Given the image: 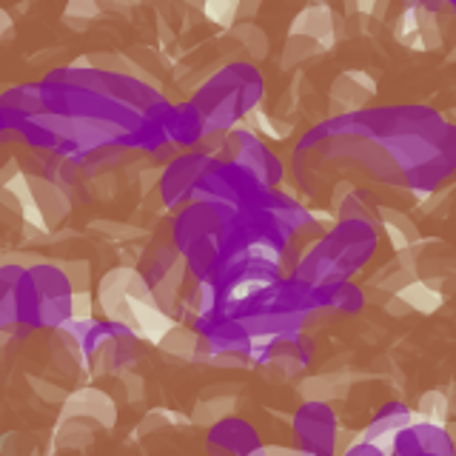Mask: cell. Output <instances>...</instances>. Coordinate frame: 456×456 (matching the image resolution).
Instances as JSON below:
<instances>
[{
    "label": "cell",
    "mask_w": 456,
    "mask_h": 456,
    "mask_svg": "<svg viewBox=\"0 0 456 456\" xmlns=\"http://www.w3.org/2000/svg\"><path fill=\"white\" fill-rule=\"evenodd\" d=\"M394 297H399L408 308H417L422 314H431L439 305V294L434 289H428L422 280H413L411 285H405V289L399 294H394Z\"/></svg>",
    "instance_id": "cell-22"
},
{
    "label": "cell",
    "mask_w": 456,
    "mask_h": 456,
    "mask_svg": "<svg viewBox=\"0 0 456 456\" xmlns=\"http://www.w3.org/2000/svg\"><path fill=\"white\" fill-rule=\"evenodd\" d=\"M208 362L217 368H246L251 365V351H220V354H211Z\"/></svg>",
    "instance_id": "cell-28"
},
{
    "label": "cell",
    "mask_w": 456,
    "mask_h": 456,
    "mask_svg": "<svg viewBox=\"0 0 456 456\" xmlns=\"http://www.w3.org/2000/svg\"><path fill=\"white\" fill-rule=\"evenodd\" d=\"M385 225H388V234L394 237V246L396 248H405V246H417L419 234H417V225H413L405 214L399 211H385Z\"/></svg>",
    "instance_id": "cell-23"
},
{
    "label": "cell",
    "mask_w": 456,
    "mask_h": 456,
    "mask_svg": "<svg viewBox=\"0 0 456 456\" xmlns=\"http://www.w3.org/2000/svg\"><path fill=\"white\" fill-rule=\"evenodd\" d=\"M211 166L208 157L203 154H180L175 157L166 171H160V200L163 206L175 208L183 200H189L197 180L206 175V168Z\"/></svg>",
    "instance_id": "cell-6"
},
{
    "label": "cell",
    "mask_w": 456,
    "mask_h": 456,
    "mask_svg": "<svg viewBox=\"0 0 456 456\" xmlns=\"http://www.w3.org/2000/svg\"><path fill=\"white\" fill-rule=\"evenodd\" d=\"M265 456H299L294 448H265Z\"/></svg>",
    "instance_id": "cell-35"
},
{
    "label": "cell",
    "mask_w": 456,
    "mask_h": 456,
    "mask_svg": "<svg viewBox=\"0 0 456 456\" xmlns=\"http://www.w3.org/2000/svg\"><path fill=\"white\" fill-rule=\"evenodd\" d=\"M334 28V14L328 6H308L305 12H299V18L294 20L291 35H303L311 40H325Z\"/></svg>",
    "instance_id": "cell-17"
},
{
    "label": "cell",
    "mask_w": 456,
    "mask_h": 456,
    "mask_svg": "<svg viewBox=\"0 0 456 456\" xmlns=\"http://www.w3.org/2000/svg\"><path fill=\"white\" fill-rule=\"evenodd\" d=\"M40 111H46L40 86H18L0 97V126H18Z\"/></svg>",
    "instance_id": "cell-12"
},
{
    "label": "cell",
    "mask_w": 456,
    "mask_h": 456,
    "mask_svg": "<svg viewBox=\"0 0 456 456\" xmlns=\"http://www.w3.org/2000/svg\"><path fill=\"white\" fill-rule=\"evenodd\" d=\"M234 134H237V157H234V166L246 168L248 175L256 177V183H260L263 189L271 191V185H277L282 180V163H280V157L271 154V149L254 132H246V128H240V132H234Z\"/></svg>",
    "instance_id": "cell-7"
},
{
    "label": "cell",
    "mask_w": 456,
    "mask_h": 456,
    "mask_svg": "<svg viewBox=\"0 0 456 456\" xmlns=\"http://www.w3.org/2000/svg\"><path fill=\"white\" fill-rule=\"evenodd\" d=\"M320 254H325L342 274L351 277L356 274L370 256L377 251V232H374V223H365V220H339L337 228H331L317 246Z\"/></svg>",
    "instance_id": "cell-3"
},
{
    "label": "cell",
    "mask_w": 456,
    "mask_h": 456,
    "mask_svg": "<svg viewBox=\"0 0 456 456\" xmlns=\"http://www.w3.org/2000/svg\"><path fill=\"white\" fill-rule=\"evenodd\" d=\"M71 320H92V297L71 294Z\"/></svg>",
    "instance_id": "cell-30"
},
{
    "label": "cell",
    "mask_w": 456,
    "mask_h": 456,
    "mask_svg": "<svg viewBox=\"0 0 456 456\" xmlns=\"http://www.w3.org/2000/svg\"><path fill=\"white\" fill-rule=\"evenodd\" d=\"M234 411V399L232 396H214L206 394L194 408V422L200 425H217L220 419H228Z\"/></svg>",
    "instance_id": "cell-21"
},
{
    "label": "cell",
    "mask_w": 456,
    "mask_h": 456,
    "mask_svg": "<svg viewBox=\"0 0 456 456\" xmlns=\"http://www.w3.org/2000/svg\"><path fill=\"white\" fill-rule=\"evenodd\" d=\"M23 274H26V268L14 265V263H0V299L14 294V289H18V282L23 280Z\"/></svg>",
    "instance_id": "cell-27"
},
{
    "label": "cell",
    "mask_w": 456,
    "mask_h": 456,
    "mask_svg": "<svg viewBox=\"0 0 456 456\" xmlns=\"http://www.w3.org/2000/svg\"><path fill=\"white\" fill-rule=\"evenodd\" d=\"M320 52H322V46H320L317 40L303 37V35H291L289 43H285V52H282V69H291V66L305 63L308 57L320 54Z\"/></svg>",
    "instance_id": "cell-24"
},
{
    "label": "cell",
    "mask_w": 456,
    "mask_h": 456,
    "mask_svg": "<svg viewBox=\"0 0 456 456\" xmlns=\"http://www.w3.org/2000/svg\"><path fill=\"white\" fill-rule=\"evenodd\" d=\"M237 322L251 342H274L299 337V328L305 325V314H254V317H240Z\"/></svg>",
    "instance_id": "cell-10"
},
{
    "label": "cell",
    "mask_w": 456,
    "mask_h": 456,
    "mask_svg": "<svg viewBox=\"0 0 456 456\" xmlns=\"http://www.w3.org/2000/svg\"><path fill=\"white\" fill-rule=\"evenodd\" d=\"M385 308H388L391 314H396V317H399V314H408V311H411L399 297H388V303H385Z\"/></svg>",
    "instance_id": "cell-34"
},
{
    "label": "cell",
    "mask_w": 456,
    "mask_h": 456,
    "mask_svg": "<svg viewBox=\"0 0 456 456\" xmlns=\"http://www.w3.org/2000/svg\"><path fill=\"white\" fill-rule=\"evenodd\" d=\"M63 274L69 280V289L71 294H86V289H89V263L86 260H75V263H66L63 268Z\"/></svg>",
    "instance_id": "cell-26"
},
{
    "label": "cell",
    "mask_w": 456,
    "mask_h": 456,
    "mask_svg": "<svg viewBox=\"0 0 456 456\" xmlns=\"http://www.w3.org/2000/svg\"><path fill=\"white\" fill-rule=\"evenodd\" d=\"M89 228H92V234L106 237V240H134V237H140V234H142L140 228H134V225L111 223V220H97V223H94V225H89Z\"/></svg>",
    "instance_id": "cell-25"
},
{
    "label": "cell",
    "mask_w": 456,
    "mask_h": 456,
    "mask_svg": "<svg viewBox=\"0 0 456 456\" xmlns=\"http://www.w3.org/2000/svg\"><path fill=\"white\" fill-rule=\"evenodd\" d=\"M126 277L128 268H114L100 282V305H103L109 322L123 325V328H137L132 299L126 294Z\"/></svg>",
    "instance_id": "cell-9"
},
{
    "label": "cell",
    "mask_w": 456,
    "mask_h": 456,
    "mask_svg": "<svg viewBox=\"0 0 456 456\" xmlns=\"http://www.w3.org/2000/svg\"><path fill=\"white\" fill-rule=\"evenodd\" d=\"M28 191H32L35 197V203H37V211H40V217L43 223H46L49 228H57L66 217H69V194L63 189H57V185H52L49 180H43V177H28Z\"/></svg>",
    "instance_id": "cell-13"
},
{
    "label": "cell",
    "mask_w": 456,
    "mask_h": 456,
    "mask_svg": "<svg viewBox=\"0 0 456 456\" xmlns=\"http://www.w3.org/2000/svg\"><path fill=\"white\" fill-rule=\"evenodd\" d=\"M100 425L89 422V419H80V417H71V419H63L61 428H57V448H69V451H75V448H86V445H92V439H94V431H97Z\"/></svg>",
    "instance_id": "cell-18"
},
{
    "label": "cell",
    "mask_w": 456,
    "mask_h": 456,
    "mask_svg": "<svg viewBox=\"0 0 456 456\" xmlns=\"http://www.w3.org/2000/svg\"><path fill=\"white\" fill-rule=\"evenodd\" d=\"M203 134H206V128H203V120H200V114L194 111V106L191 103L175 106L168 120L171 146H194V142L203 140Z\"/></svg>",
    "instance_id": "cell-15"
},
{
    "label": "cell",
    "mask_w": 456,
    "mask_h": 456,
    "mask_svg": "<svg viewBox=\"0 0 456 456\" xmlns=\"http://www.w3.org/2000/svg\"><path fill=\"white\" fill-rule=\"evenodd\" d=\"M0 132H4V126H0Z\"/></svg>",
    "instance_id": "cell-37"
},
{
    "label": "cell",
    "mask_w": 456,
    "mask_h": 456,
    "mask_svg": "<svg viewBox=\"0 0 456 456\" xmlns=\"http://www.w3.org/2000/svg\"><path fill=\"white\" fill-rule=\"evenodd\" d=\"M294 439L299 442V453L311 456H334L337 445V417L328 403H303L294 413Z\"/></svg>",
    "instance_id": "cell-5"
},
{
    "label": "cell",
    "mask_w": 456,
    "mask_h": 456,
    "mask_svg": "<svg viewBox=\"0 0 456 456\" xmlns=\"http://www.w3.org/2000/svg\"><path fill=\"white\" fill-rule=\"evenodd\" d=\"M228 37L237 43L248 61H263L268 54V37L263 28L251 20H237L232 28H228Z\"/></svg>",
    "instance_id": "cell-16"
},
{
    "label": "cell",
    "mask_w": 456,
    "mask_h": 456,
    "mask_svg": "<svg viewBox=\"0 0 456 456\" xmlns=\"http://www.w3.org/2000/svg\"><path fill=\"white\" fill-rule=\"evenodd\" d=\"M419 411L425 413V417H436V419H442V417H445V411H448L445 394L428 391V394L422 396V403H419Z\"/></svg>",
    "instance_id": "cell-29"
},
{
    "label": "cell",
    "mask_w": 456,
    "mask_h": 456,
    "mask_svg": "<svg viewBox=\"0 0 456 456\" xmlns=\"http://www.w3.org/2000/svg\"><path fill=\"white\" fill-rule=\"evenodd\" d=\"M263 97V77L251 63H228L214 71L189 100L208 132H228Z\"/></svg>",
    "instance_id": "cell-2"
},
{
    "label": "cell",
    "mask_w": 456,
    "mask_h": 456,
    "mask_svg": "<svg viewBox=\"0 0 456 456\" xmlns=\"http://www.w3.org/2000/svg\"><path fill=\"white\" fill-rule=\"evenodd\" d=\"M237 208H228L220 203H189L183 208L171 228V240H175V251L183 256L194 242L200 240H220V234L234 220Z\"/></svg>",
    "instance_id": "cell-4"
},
{
    "label": "cell",
    "mask_w": 456,
    "mask_h": 456,
    "mask_svg": "<svg viewBox=\"0 0 456 456\" xmlns=\"http://www.w3.org/2000/svg\"><path fill=\"white\" fill-rule=\"evenodd\" d=\"M71 14H83V20L89 23L94 14H97V6L94 4H69L66 9V18H71Z\"/></svg>",
    "instance_id": "cell-32"
},
{
    "label": "cell",
    "mask_w": 456,
    "mask_h": 456,
    "mask_svg": "<svg viewBox=\"0 0 456 456\" xmlns=\"http://www.w3.org/2000/svg\"><path fill=\"white\" fill-rule=\"evenodd\" d=\"M346 456H385V451L374 445V442H356L354 448H348Z\"/></svg>",
    "instance_id": "cell-31"
},
{
    "label": "cell",
    "mask_w": 456,
    "mask_h": 456,
    "mask_svg": "<svg viewBox=\"0 0 456 456\" xmlns=\"http://www.w3.org/2000/svg\"><path fill=\"white\" fill-rule=\"evenodd\" d=\"M32 385L37 388V394L40 396H46L49 403H57V399H63V391H52L54 385H49V382H43V379H32Z\"/></svg>",
    "instance_id": "cell-33"
},
{
    "label": "cell",
    "mask_w": 456,
    "mask_h": 456,
    "mask_svg": "<svg viewBox=\"0 0 456 456\" xmlns=\"http://www.w3.org/2000/svg\"><path fill=\"white\" fill-rule=\"evenodd\" d=\"M408 425H413V422H411V413L405 411V405H399V403L385 405L379 411V417L374 419V425H370L368 431H365V439L362 442H374L377 436L388 434V431L396 434V431H403V428H408Z\"/></svg>",
    "instance_id": "cell-20"
},
{
    "label": "cell",
    "mask_w": 456,
    "mask_h": 456,
    "mask_svg": "<svg viewBox=\"0 0 456 456\" xmlns=\"http://www.w3.org/2000/svg\"><path fill=\"white\" fill-rule=\"evenodd\" d=\"M356 132L374 137L417 191H434L456 166L453 126L428 106L356 111Z\"/></svg>",
    "instance_id": "cell-1"
},
{
    "label": "cell",
    "mask_w": 456,
    "mask_h": 456,
    "mask_svg": "<svg viewBox=\"0 0 456 456\" xmlns=\"http://www.w3.org/2000/svg\"><path fill=\"white\" fill-rule=\"evenodd\" d=\"M71 417H80V419H89L100 428H111L118 411H114V403L109 399L106 391H97V388H83L75 396L66 399V411H63V419Z\"/></svg>",
    "instance_id": "cell-11"
},
{
    "label": "cell",
    "mask_w": 456,
    "mask_h": 456,
    "mask_svg": "<svg viewBox=\"0 0 456 456\" xmlns=\"http://www.w3.org/2000/svg\"><path fill=\"white\" fill-rule=\"evenodd\" d=\"M157 346L171 356H180V360H185V362H208L211 360L208 342L197 331H191V328H180V325L168 328Z\"/></svg>",
    "instance_id": "cell-14"
},
{
    "label": "cell",
    "mask_w": 456,
    "mask_h": 456,
    "mask_svg": "<svg viewBox=\"0 0 456 456\" xmlns=\"http://www.w3.org/2000/svg\"><path fill=\"white\" fill-rule=\"evenodd\" d=\"M322 297H325V308L342 314H360L365 305V291L356 289L354 282H339L334 289H325Z\"/></svg>",
    "instance_id": "cell-19"
},
{
    "label": "cell",
    "mask_w": 456,
    "mask_h": 456,
    "mask_svg": "<svg viewBox=\"0 0 456 456\" xmlns=\"http://www.w3.org/2000/svg\"><path fill=\"white\" fill-rule=\"evenodd\" d=\"M206 445L211 456H248L251 451L263 448V442L254 425H248L246 419L228 417L220 419L217 425H211Z\"/></svg>",
    "instance_id": "cell-8"
},
{
    "label": "cell",
    "mask_w": 456,
    "mask_h": 456,
    "mask_svg": "<svg viewBox=\"0 0 456 456\" xmlns=\"http://www.w3.org/2000/svg\"><path fill=\"white\" fill-rule=\"evenodd\" d=\"M248 456H265V445H263V448H256V451H251Z\"/></svg>",
    "instance_id": "cell-36"
}]
</instances>
